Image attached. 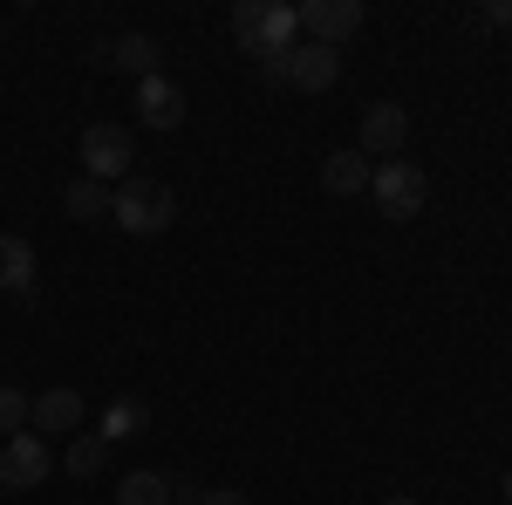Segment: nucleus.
Masks as SVG:
<instances>
[{
    "label": "nucleus",
    "mask_w": 512,
    "mask_h": 505,
    "mask_svg": "<svg viewBox=\"0 0 512 505\" xmlns=\"http://www.w3.org/2000/svg\"><path fill=\"white\" fill-rule=\"evenodd\" d=\"M110 219H117L130 239H158L171 219H178V198L164 178H144V171H130L117 192H110Z\"/></svg>",
    "instance_id": "f257e3e1"
},
{
    "label": "nucleus",
    "mask_w": 512,
    "mask_h": 505,
    "mask_svg": "<svg viewBox=\"0 0 512 505\" xmlns=\"http://www.w3.org/2000/svg\"><path fill=\"white\" fill-rule=\"evenodd\" d=\"M294 7H280V0H239L233 7V41L246 48V55H260V62H274V55H287L294 48Z\"/></svg>",
    "instance_id": "f03ea898"
},
{
    "label": "nucleus",
    "mask_w": 512,
    "mask_h": 505,
    "mask_svg": "<svg viewBox=\"0 0 512 505\" xmlns=\"http://www.w3.org/2000/svg\"><path fill=\"white\" fill-rule=\"evenodd\" d=\"M260 76L287 82V89H301V96H321V89H335V76H342V55H335V48H321V41H294L287 55L260 62Z\"/></svg>",
    "instance_id": "7ed1b4c3"
},
{
    "label": "nucleus",
    "mask_w": 512,
    "mask_h": 505,
    "mask_svg": "<svg viewBox=\"0 0 512 505\" xmlns=\"http://www.w3.org/2000/svg\"><path fill=\"white\" fill-rule=\"evenodd\" d=\"M130 164H137V144H130L123 123H89V130H82V178H96V185H123Z\"/></svg>",
    "instance_id": "20e7f679"
},
{
    "label": "nucleus",
    "mask_w": 512,
    "mask_h": 505,
    "mask_svg": "<svg viewBox=\"0 0 512 505\" xmlns=\"http://www.w3.org/2000/svg\"><path fill=\"white\" fill-rule=\"evenodd\" d=\"M369 198H376V212H383V219H417V212H424V198H431V178H424L417 164L390 157V164H376Z\"/></svg>",
    "instance_id": "39448f33"
},
{
    "label": "nucleus",
    "mask_w": 512,
    "mask_h": 505,
    "mask_svg": "<svg viewBox=\"0 0 512 505\" xmlns=\"http://www.w3.org/2000/svg\"><path fill=\"white\" fill-rule=\"evenodd\" d=\"M48 471H55L48 437H35V430H14V437L0 444V492H35V485H48Z\"/></svg>",
    "instance_id": "423d86ee"
},
{
    "label": "nucleus",
    "mask_w": 512,
    "mask_h": 505,
    "mask_svg": "<svg viewBox=\"0 0 512 505\" xmlns=\"http://www.w3.org/2000/svg\"><path fill=\"white\" fill-rule=\"evenodd\" d=\"M294 21H301L321 48H342L369 14H362V0H301V7H294Z\"/></svg>",
    "instance_id": "0eeeda50"
},
{
    "label": "nucleus",
    "mask_w": 512,
    "mask_h": 505,
    "mask_svg": "<svg viewBox=\"0 0 512 505\" xmlns=\"http://www.w3.org/2000/svg\"><path fill=\"white\" fill-rule=\"evenodd\" d=\"M403 137H410L403 103H369V110H362V144H355V151L369 157V164H390V157L403 151Z\"/></svg>",
    "instance_id": "6e6552de"
},
{
    "label": "nucleus",
    "mask_w": 512,
    "mask_h": 505,
    "mask_svg": "<svg viewBox=\"0 0 512 505\" xmlns=\"http://www.w3.org/2000/svg\"><path fill=\"white\" fill-rule=\"evenodd\" d=\"M137 117L151 123V130H178L185 123V89L171 76H144L137 82Z\"/></svg>",
    "instance_id": "1a4fd4ad"
},
{
    "label": "nucleus",
    "mask_w": 512,
    "mask_h": 505,
    "mask_svg": "<svg viewBox=\"0 0 512 505\" xmlns=\"http://www.w3.org/2000/svg\"><path fill=\"white\" fill-rule=\"evenodd\" d=\"M96 62H103V69H123V76H158V62H164V48L151 35H117V41H103V48H96Z\"/></svg>",
    "instance_id": "9d476101"
},
{
    "label": "nucleus",
    "mask_w": 512,
    "mask_h": 505,
    "mask_svg": "<svg viewBox=\"0 0 512 505\" xmlns=\"http://www.w3.org/2000/svg\"><path fill=\"white\" fill-rule=\"evenodd\" d=\"M76 424H82V396L76 389H41L35 410H28V430H35V437H69Z\"/></svg>",
    "instance_id": "9b49d317"
},
{
    "label": "nucleus",
    "mask_w": 512,
    "mask_h": 505,
    "mask_svg": "<svg viewBox=\"0 0 512 505\" xmlns=\"http://www.w3.org/2000/svg\"><path fill=\"white\" fill-rule=\"evenodd\" d=\"M0 294H35V246L21 233H0Z\"/></svg>",
    "instance_id": "f8f14e48"
},
{
    "label": "nucleus",
    "mask_w": 512,
    "mask_h": 505,
    "mask_svg": "<svg viewBox=\"0 0 512 505\" xmlns=\"http://www.w3.org/2000/svg\"><path fill=\"white\" fill-rule=\"evenodd\" d=\"M369 178H376V164L362 151H328V164H321V185L335 198H355V192H369Z\"/></svg>",
    "instance_id": "ddd939ff"
},
{
    "label": "nucleus",
    "mask_w": 512,
    "mask_h": 505,
    "mask_svg": "<svg viewBox=\"0 0 512 505\" xmlns=\"http://www.w3.org/2000/svg\"><path fill=\"white\" fill-rule=\"evenodd\" d=\"M62 212H69V219H110V185H96V178H76V185L62 192Z\"/></svg>",
    "instance_id": "4468645a"
},
{
    "label": "nucleus",
    "mask_w": 512,
    "mask_h": 505,
    "mask_svg": "<svg viewBox=\"0 0 512 505\" xmlns=\"http://www.w3.org/2000/svg\"><path fill=\"white\" fill-rule=\"evenodd\" d=\"M117 505H171V485H164L158 471H130L117 485Z\"/></svg>",
    "instance_id": "2eb2a0df"
},
{
    "label": "nucleus",
    "mask_w": 512,
    "mask_h": 505,
    "mask_svg": "<svg viewBox=\"0 0 512 505\" xmlns=\"http://www.w3.org/2000/svg\"><path fill=\"white\" fill-rule=\"evenodd\" d=\"M103 458H110V437L96 430V437H76V444H69V458H62V465H69V478H96Z\"/></svg>",
    "instance_id": "dca6fc26"
},
{
    "label": "nucleus",
    "mask_w": 512,
    "mask_h": 505,
    "mask_svg": "<svg viewBox=\"0 0 512 505\" xmlns=\"http://www.w3.org/2000/svg\"><path fill=\"white\" fill-rule=\"evenodd\" d=\"M28 410H35V396L14 383H0V437H14V430H28Z\"/></svg>",
    "instance_id": "f3484780"
},
{
    "label": "nucleus",
    "mask_w": 512,
    "mask_h": 505,
    "mask_svg": "<svg viewBox=\"0 0 512 505\" xmlns=\"http://www.w3.org/2000/svg\"><path fill=\"white\" fill-rule=\"evenodd\" d=\"M123 430H144V403H110V410H103V437H110V444H117Z\"/></svg>",
    "instance_id": "a211bd4d"
},
{
    "label": "nucleus",
    "mask_w": 512,
    "mask_h": 505,
    "mask_svg": "<svg viewBox=\"0 0 512 505\" xmlns=\"http://www.w3.org/2000/svg\"><path fill=\"white\" fill-rule=\"evenodd\" d=\"M198 505H253L246 492H233V485H219V492H198Z\"/></svg>",
    "instance_id": "6ab92c4d"
},
{
    "label": "nucleus",
    "mask_w": 512,
    "mask_h": 505,
    "mask_svg": "<svg viewBox=\"0 0 512 505\" xmlns=\"http://www.w3.org/2000/svg\"><path fill=\"white\" fill-rule=\"evenodd\" d=\"M485 21L492 28H512V0H485Z\"/></svg>",
    "instance_id": "aec40b11"
},
{
    "label": "nucleus",
    "mask_w": 512,
    "mask_h": 505,
    "mask_svg": "<svg viewBox=\"0 0 512 505\" xmlns=\"http://www.w3.org/2000/svg\"><path fill=\"white\" fill-rule=\"evenodd\" d=\"M383 505H417V499H383Z\"/></svg>",
    "instance_id": "412c9836"
}]
</instances>
